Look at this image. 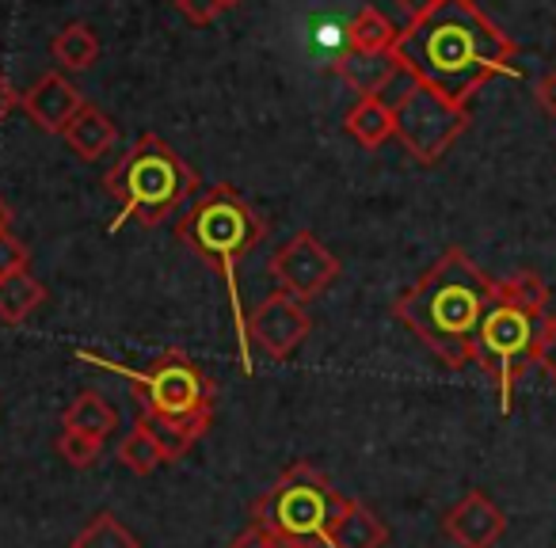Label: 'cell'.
Instances as JSON below:
<instances>
[{"label":"cell","instance_id":"3","mask_svg":"<svg viewBox=\"0 0 556 548\" xmlns=\"http://www.w3.org/2000/svg\"><path fill=\"white\" fill-rule=\"evenodd\" d=\"M176 237L187 252L206 259L222 275L225 290H229L232 324H237L240 370L252 373V332H248V309H244V294H240V263L252 255L255 244H263L267 221H263L260 209L237 187L217 183L187 206V214L176 225Z\"/></svg>","mask_w":556,"mask_h":548},{"label":"cell","instance_id":"15","mask_svg":"<svg viewBox=\"0 0 556 548\" xmlns=\"http://www.w3.org/2000/svg\"><path fill=\"white\" fill-rule=\"evenodd\" d=\"M389 525L366 502L348 499L328 530V548H386Z\"/></svg>","mask_w":556,"mask_h":548},{"label":"cell","instance_id":"20","mask_svg":"<svg viewBox=\"0 0 556 548\" xmlns=\"http://www.w3.org/2000/svg\"><path fill=\"white\" fill-rule=\"evenodd\" d=\"M115 426H118V411L111 408L100 393H92V388H85V393H80L62 416V431L88 434V438H96V442L108 438Z\"/></svg>","mask_w":556,"mask_h":548},{"label":"cell","instance_id":"17","mask_svg":"<svg viewBox=\"0 0 556 548\" xmlns=\"http://www.w3.org/2000/svg\"><path fill=\"white\" fill-rule=\"evenodd\" d=\"M396 24L378 9V4H363L348 24V42L358 54H393L396 47Z\"/></svg>","mask_w":556,"mask_h":548},{"label":"cell","instance_id":"31","mask_svg":"<svg viewBox=\"0 0 556 548\" xmlns=\"http://www.w3.org/2000/svg\"><path fill=\"white\" fill-rule=\"evenodd\" d=\"M431 4H434V0H396V9H401L404 16H408V24H412V20L424 16V12L431 9Z\"/></svg>","mask_w":556,"mask_h":548},{"label":"cell","instance_id":"30","mask_svg":"<svg viewBox=\"0 0 556 548\" xmlns=\"http://www.w3.org/2000/svg\"><path fill=\"white\" fill-rule=\"evenodd\" d=\"M20 100H24V95L16 92V85L9 80V73H0V123L20 107Z\"/></svg>","mask_w":556,"mask_h":548},{"label":"cell","instance_id":"28","mask_svg":"<svg viewBox=\"0 0 556 548\" xmlns=\"http://www.w3.org/2000/svg\"><path fill=\"white\" fill-rule=\"evenodd\" d=\"M533 95H538L541 111H545L548 118H556V69L541 73V80L533 85Z\"/></svg>","mask_w":556,"mask_h":548},{"label":"cell","instance_id":"9","mask_svg":"<svg viewBox=\"0 0 556 548\" xmlns=\"http://www.w3.org/2000/svg\"><path fill=\"white\" fill-rule=\"evenodd\" d=\"M267 270L275 286L282 294L298 297V302H317L336 279H340V259L325 247V240H317L313 232H294L290 240L270 252Z\"/></svg>","mask_w":556,"mask_h":548},{"label":"cell","instance_id":"14","mask_svg":"<svg viewBox=\"0 0 556 548\" xmlns=\"http://www.w3.org/2000/svg\"><path fill=\"white\" fill-rule=\"evenodd\" d=\"M65 145L80 156V161H100L103 153H111L118 141V126L108 111H100L96 103H85V107L73 115V123L65 126Z\"/></svg>","mask_w":556,"mask_h":548},{"label":"cell","instance_id":"27","mask_svg":"<svg viewBox=\"0 0 556 548\" xmlns=\"http://www.w3.org/2000/svg\"><path fill=\"white\" fill-rule=\"evenodd\" d=\"M176 9L184 12V20H191L194 27H206L222 16L225 4L222 0H176Z\"/></svg>","mask_w":556,"mask_h":548},{"label":"cell","instance_id":"12","mask_svg":"<svg viewBox=\"0 0 556 548\" xmlns=\"http://www.w3.org/2000/svg\"><path fill=\"white\" fill-rule=\"evenodd\" d=\"M20 107L27 111V118H31L42 133H65L73 115L85 107V95H80V88L73 85L65 73H42L24 92Z\"/></svg>","mask_w":556,"mask_h":548},{"label":"cell","instance_id":"2","mask_svg":"<svg viewBox=\"0 0 556 548\" xmlns=\"http://www.w3.org/2000/svg\"><path fill=\"white\" fill-rule=\"evenodd\" d=\"M495 290L500 282L488 279L469 252L446 247L424 279L396 297L393 317L412 335H419V343L446 370H465L472 362V340L488 305L495 302Z\"/></svg>","mask_w":556,"mask_h":548},{"label":"cell","instance_id":"26","mask_svg":"<svg viewBox=\"0 0 556 548\" xmlns=\"http://www.w3.org/2000/svg\"><path fill=\"white\" fill-rule=\"evenodd\" d=\"M31 263V252L20 237L12 232H0V275H16V270H27Z\"/></svg>","mask_w":556,"mask_h":548},{"label":"cell","instance_id":"10","mask_svg":"<svg viewBox=\"0 0 556 548\" xmlns=\"http://www.w3.org/2000/svg\"><path fill=\"white\" fill-rule=\"evenodd\" d=\"M248 332H252L255 347L270 358V362H287L313 332V317L305 309V302L275 290L270 297H263L248 317Z\"/></svg>","mask_w":556,"mask_h":548},{"label":"cell","instance_id":"33","mask_svg":"<svg viewBox=\"0 0 556 548\" xmlns=\"http://www.w3.org/2000/svg\"><path fill=\"white\" fill-rule=\"evenodd\" d=\"M222 4H225V9H237V4H240V0H222Z\"/></svg>","mask_w":556,"mask_h":548},{"label":"cell","instance_id":"5","mask_svg":"<svg viewBox=\"0 0 556 548\" xmlns=\"http://www.w3.org/2000/svg\"><path fill=\"white\" fill-rule=\"evenodd\" d=\"M103 183H108V194H115L118 209H123L111 221V232L126 221L156 229L176 209H184L199 191L194 168L156 133H141L130 145V153H123V161L103 176Z\"/></svg>","mask_w":556,"mask_h":548},{"label":"cell","instance_id":"24","mask_svg":"<svg viewBox=\"0 0 556 548\" xmlns=\"http://www.w3.org/2000/svg\"><path fill=\"white\" fill-rule=\"evenodd\" d=\"M146 426H149V434H153L156 449H161L164 464H172V461H184V457L194 449V442H199V438H191V434H187V431H176V426L149 423V419H146Z\"/></svg>","mask_w":556,"mask_h":548},{"label":"cell","instance_id":"32","mask_svg":"<svg viewBox=\"0 0 556 548\" xmlns=\"http://www.w3.org/2000/svg\"><path fill=\"white\" fill-rule=\"evenodd\" d=\"M12 229V209H9V202L0 199V232H9Z\"/></svg>","mask_w":556,"mask_h":548},{"label":"cell","instance_id":"7","mask_svg":"<svg viewBox=\"0 0 556 548\" xmlns=\"http://www.w3.org/2000/svg\"><path fill=\"white\" fill-rule=\"evenodd\" d=\"M348 495L313 464H290L275 487L255 499L252 522L275 540V548H328V530L343 510Z\"/></svg>","mask_w":556,"mask_h":548},{"label":"cell","instance_id":"6","mask_svg":"<svg viewBox=\"0 0 556 548\" xmlns=\"http://www.w3.org/2000/svg\"><path fill=\"white\" fill-rule=\"evenodd\" d=\"M77 358L130 381L141 400V419H149V423L176 426V431H187L191 438H202L210 431V423H214L217 388L184 351H164L149 370H130V366L111 362V358L96 355V351H77Z\"/></svg>","mask_w":556,"mask_h":548},{"label":"cell","instance_id":"11","mask_svg":"<svg viewBox=\"0 0 556 548\" xmlns=\"http://www.w3.org/2000/svg\"><path fill=\"white\" fill-rule=\"evenodd\" d=\"M442 530L457 548H495L507 533V514L480 487H472L446 510Z\"/></svg>","mask_w":556,"mask_h":548},{"label":"cell","instance_id":"16","mask_svg":"<svg viewBox=\"0 0 556 548\" xmlns=\"http://www.w3.org/2000/svg\"><path fill=\"white\" fill-rule=\"evenodd\" d=\"M343 130L363 149H381L393 138V111L378 95H366V100H355V107L343 115Z\"/></svg>","mask_w":556,"mask_h":548},{"label":"cell","instance_id":"8","mask_svg":"<svg viewBox=\"0 0 556 548\" xmlns=\"http://www.w3.org/2000/svg\"><path fill=\"white\" fill-rule=\"evenodd\" d=\"M381 100L393 111V138L419 164H439L472 123L469 103L446 100L431 85L412 77L408 69H401V77L389 85V92Z\"/></svg>","mask_w":556,"mask_h":548},{"label":"cell","instance_id":"23","mask_svg":"<svg viewBox=\"0 0 556 548\" xmlns=\"http://www.w3.org/2000/svg\"><path fill=\"white\" fill-rule=\"evenodd\" d=\"M58 454H62L73 469H92L103 454V442L88 438V434H77V431H62L58 434Z\"/></svg>","mask_w":556,"mask_h":548},{"label":"cell","instance_id":"21","mask_svg":"<svg viewBox=\"0 0 556 548\" xmlns=\"http://www.w3.org/2000/svg\"><path fill=\"white\" fill-rule=\"evenodd\" d=\"M118 461H123L134 476H149V472H156L164 464V457H161V449H156L153 434H149L146 419H138L134 431L118 442Z\"/></svg>","mask_w":556,"mask_h":548},{"label":"cell","instance_id":"25","mask_svg":"<svg viewBox=\"0 0 556 548\" xmlns=\"http://www.w3.org/2000/svg\"><path fill=\"white\" fill-rule=\"evenodd\" d=\"M533 362L545 370L548 381H556V313H548L545 324H541L538 347H533Z\"/></svg>","mask_w":556,"mask_h":548},{"label":"cell","instance_id":"13","mask_svg":"<svg viewBox=\"0 0 556 548\" xmlns=\"http://www.w3.org/2000/svg\"><path fill=\"white\" fill-rule=\"evenodd\" d=\"M332 69L358 100H366V95H378L381 100L389 92V85L401 77L404 65L393 54H358V50H348V54L336 58Z\"/></svg>","mask_w":556,"mask_h":548},{"label":"cell","instance_id":"29","mask_svg":"<svg viewBox=\"0 0 556 548\" xmlns=\"http://www.w3.org/2000/svg\"><path fill=\"white\" fill-rule=\"evenodd\" d=\"M229 548H275V540H270L255 522H248V530H240Z\"/></svg>","mask_w":556,"mask_h":548},{"label":"cell","instance_id":"22","mask_svg":"<svg viewBox=\"0 0 556 548\" xmlns=\"http://www.w3.org/2000/svg\"><path fill=\"white\" fill-rule=\"evenodd\" d=\"M70 548H141V540L134 537L111 510H103V514H96L92 522L73 537Z\"/></svg>","mask_w":556,"mask_h":548},{"label":"cell","instance_id":"19","mask_svg":"<svg viewBox=\"0 0 556 548\" xmlns=\"http://www.w3.org/2000/svg\"><path fill=\"white\" fill-rule=\"evenodd\" d=\"M50 58L58 62V69L85 73L100 62V39H96V31L88 24H65L50 39Z\"/></svg>","mask_w":556,"mask_h":548},{"label":"cell","instance_id":"18","mask_svg":"<svg viewBox=\"0 0 556 548\" xmlns=\"http://www.w3.org/2000/svg\"><path fill=\"white\" fill-rule=\"evenodd\" d=\"M47 302V286L35 279L31 270H16V275H0V320L4 324H24L39 305Z\"/></svg>","mask_w":556,"mask_h":548},{"label":"cell","instance_id":"1","mask_svg":"<svg viewBox=\"0 0 556 548\" xmlns=\"http://www.w3.org/2000/svg\"><path fill=\"white\" fill-rule=\"evenodd\" d=\"M393 58L454 103H469L495 77H518L515 39L480 12L477 0H434L396 35Z\"/></svg>","mask_w":556,"mask_h":548},{"label":"cell","instance_id":"4","mask_svg":"<svg viewBox=\"0 0 556 548\" xmlns=\"http://www.w3.org/2000/svg\"><path fill=\"white\" fill-rule=\"evenodd\" d=\"M545 317L548 286L533 270H518L515 279L500 282L495 302L480 320L477 340H472V362L492 378L495 396H500V416L515 411L518 378L533 362V347H538Z\"/></svg>","mask_w":556,"mask_h":548}]
</instances>
